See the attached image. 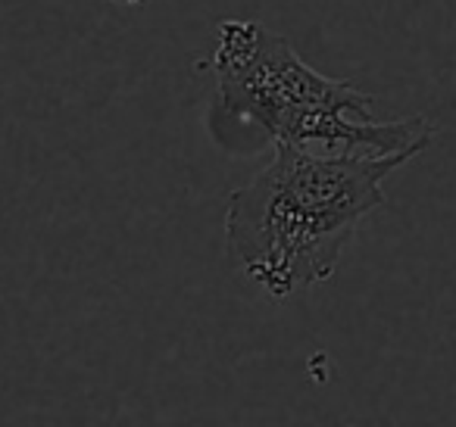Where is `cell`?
Returning a JSON list of instances; mask_svg holds the SVG:
<instances>
[{
    "label": "cell",
    "mask_w": 456,
    "mask_h": 427,
    "mask_svg": "<svg viewBox=\"0 0 456 427\" xmlns=\"http://www.w3.org/2000/svg\"><path fill=\"white\" fill-rule=\"evenodd\" d=\"M410 159L275 144L273 163L228 197L232 265L279 302L329 281L360 222L385 206V178Z\"/></svg>",
    "instance_id": "6da1fadb"
},
{
    "label": "cell",
    "mask_w": 456,
    "mask_h": 427,
    "mask_svg": "<svg viewBox=\"0 0 456 427\" xmlns=\"http://www.w3.org/2000/svg\"><path fill=\"white\" fill-rule=\"evenodd\" d=\"M213 69L222 109L260 128L273 144L316 153L419 157L437 138V125L425 116L379 122L366 91L316 72L291 41L260 22H219Z\"/></svg>",
    "instance_id": "7a4b0ae2"
},
{
    "label": "cell",
    "mask_w": 456,
    "mask_h": 427,
    "mask_svg": "<svg viewBox=\"0 0 456 427\" xmlns=\"http://www.w3.org/2000/svg\"><path fill=\"white\" fill-rule=\"evenodd\" d=\"M122 4H141V0H122Z\"/></svg>",
    "instance_id": "3957f363"
}]
</instances>
